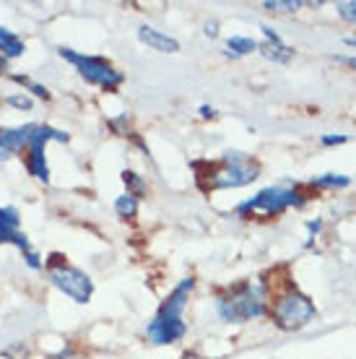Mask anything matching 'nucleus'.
I'll return each mask as SVG.
<instances>
[{"instance_id":"obj_1","label":"nucleus","mask_w":356,"mask_h":359,"mask_svg":"<svg viewBox=\"0 0 356 359\" xmlns=\"http://www.w3.org/2000/svg\"><path fill=\"white\" fill-rule=\"evenodd\" d=\"M196 287V278H182L174 292H172L164 305L159 307V313L153 315V320L146 328V336L149 341L156 344V346H164V344H174L177 339L185 336V323H182V310L187 305V297Z\"/></svg>"},{"instance_id":"obj_2","label":"nucleus","mask_w":356,"mask_h":359,"mask_svg":"<svg viewBox=\"0 0 356 359\" xmlns=\"http://www.w3.org/2000/svg\"><path fill=\"white\" fill-rule=\"evenodd\" d=\"M216 307H219L221 320H226V323H245V320L260 318V315H266L268 307L266 287L263 284H252V281L237 284L226 294L219 297Z\"/></svg>"},{"instance_id":"obj_3","label":"nucleus","mask_w":356,"mask_h":359,"mask_svg":"<svg viewBox=\"0 0 356 359\" xmlns=\"http://www.w3.org/2000/svg\"><path fill=\"white\" fill-rule=\"evenodd\" d=\"M60 57L62 60H68L71 65H76V71H78L81 79H86V81L94 83V86H102V89L112 91L123 83V73L117 71L112 63H107L104 57L73 53V50H68V47H60Z\"/></svg>"},{"instance_id":"obj_4","label":"nucleus","mask_w":356,"mask_h":359,"mask_svg":"<svg viewBox=\"0 0 356 359\" xmlns=\"http://www.w3.org/2000/svg\"><path fill=\"white\" fill-rule=\"evenodd\" d=\"M304 201L294 188H286V185H273V188L260 190L258 196H252L249 201L240 203L237 214L240 216H278L284 214L286 208L302 206Z\"/></svg>"},{"instance_id":"obj_5","label":"nucleus","mask_w":356,"mask_h":359,"mask_svg":"<svg viewBox=\"0 0 356 359\" xmlns=\"http://www.w3.org/2000/svg\"><path fill=\"white\" fill-rule=\"evenodd\" d=\"M211 188H242L249 185L252 180H258V164L249 162L245 154L226 151L224 162L219 167H211Z\"/></svg>"},{"instance_id":"obj_6","label":"nucleus","mask_w":356,"mask_h":359,"mask_svg":"<svg viewBox=\"0 0 356 359\" xmlns=\"http://www.w3.org/2000/svg\"><path fill=\"white\" fill-rule=\"evenodd\" d=\"M273 318L276 323L286 331H296V328H304L315 318V305L310 302V297H304L302 292L296 289H289L276 299V307H273Z\"/></svg>"},{"instance_id":"obj_7","label":"nucleus","mask_w":356,"mask_h":359,"mask_svg":"<svg viewBox=\"0 0 356 359\" xmlns=\"http://www.w3.org/2000/svg\"><path fill=\"white\" fill-rule=\"evenodd\" d=\"M47 276L53 281L55 287L60 289L65 297H71L73 302H78V305H86L94 294V284H91V278L78 271L76 266H68V263H53L50 271H47Z\"/></svg>"},{"instance_id":"obj_8","label":"nucleus","mask_w":356,"mask_h":359,"mask_svg":"<svg viewBox=\"0 0 356 359\" xmlns=\"http://www.w3.org/2000/svg\"><path fill=\"white\" fill-rule=\"evenodd\" d=\"M47 141H68V133H62L57 128L50 126H34L32 138H29V156H27V170L42 182H50V167L45 159V144Z\"/></svg>"},{"instance_id":"obj_9","label":"nucleus","mask_w":356,"mask_h":359,"mask_svg":"<svg viewBox=\"0 0 356 359\" xmlns=\"http://www.w3.org/2000/svg\"><path fill=\"white\" fill-rule=\"evenodd\" d=\"M18 222H21V216L13 206H0V243H8V245H16L18 250L24 252V258L32 269H42V261H39V255L36 250L29 245L27 234L18 229Z\"/></svg>"},{"instance_id":"obj_10","label":"nucleus","mask_w":356,"mask_h":359,"mask_svg":"<svg viewBox=\"0 0 356 359\" xmlns=\"http://www.w3.org/2000/svg\"><path fill=\"white\" fill-rule=\"evenodd\" d=\"M32 130H34V123L18 126V128H0V151H3V156L16 154V151H21L24 146H29Z\"/></svg>"},{"instance_id":"obj_11","label":"nucleus","mask_w":356,"mask_h":359,"mask_svg":"<svg viewBox=\"0 0 356 359\" xmlns=\"http://www.w3.org/2000/svg\"><path fill=\"white\" fill-rule=\"evenodd\" d=\"M138 39H141L143 45H149V50H156V53H177L179 50V42L174 36L164 34V32H159V29L153 27L138 29Z\"/></svg>"},{"instance_id":"obj_12","label":"nucleus","mask_w":356,"mask_h":359,"mask_svg":"<svg viewBox=\"0 0 356 359\" xmlns=\"http://www.w3.org/2000/svg\"><path fill=\"white\" fill-rule=\"evenodd\" d=\"M260 29H263V34H266L263 55L271 57L273 63H289V60H292V55H294V50H292L289 45H284V42H281V36H278L271 27H260Z\"/></svg>"},{"instance_id":"obj_13","label":"nucleus","mask_w":356,"mask_h":359,"mask_svg":"<svg viewBox=\"0 0 356 359\" xmlns=\"http://www.w3.org/2000/svg\"><path fill=\"white\" fill-rule=\"evenodd\" d=\"M24 53V42L16 34H11L6 27H0V55L3 57H18Z\"/></svg>"},{"instance_id":"obj_14","label":"nucleus","mask_w":356,"mask_h":359,"mask_svg":"<svg viewBox=\"0 0 356 359\" xmlns=\"http://www.w3.org/2000/svg\"><path fill=\"white\" fill-rule=\"evenodd\" d=\"M258 50V42L249 39V36H232L226 39V53L234 55V57H242V55H249Z\"/></svg>"},{"instance_id":"obj_15","label":"nucleus","mask_w":356,"mask_h":359,"mask_svg":"<svg viewBox=\"0 0 356 359\" xmlns=\"http://www.w3.org/2000/svg\"><path fill=\"white\" fill-rule=\"evenodd\" d=\"M115 211L120 216H125V219H128V216H135V214H138V198H133V196H120L115 201Z\"/></svg>"},{"instance_id":"obj_16","label":"nucleus","mask_w":356,"mask_h":359,"mask_svg":"<svg viewBox=\"0 0 356 359\" xmlns=\"http://www.w3.org/2000/svg\"><path fill=\"white\" fill-rule=\"evenodd\" d=\"M123 180H125V185H128V196L141 198L143 193H146V182H143L135 172H123Z\"/></svg>"},{"instance_id":"obj_17","label":"nucleus","mask_w":356,"mask_h":359,"mask_svg":"<svg viewBox=\"0 0 356 359\" xmlns=\"http://www.w3.org/2000/svg\"><path fill=\"white\" fill-rule=\"evenodd\" d=\"M348 182H351V180L343 177V175H325V177L312 180L315 188H346Z\"/></svg>"},{"instance_id":"obj_18","label":"nucleus","mask_w":356,"mask_h":359,"mask_svg":"<svg viewBox=\"0 0 356 359\" xmlns=\"http://www.w3.org/2000/svg\"><path fill=\"white\" fill-rule=\"evenodd\" d=\"M336 11L338 16L348 24H356V0H343V3H336Z\"/></svg>"},{"instance_id":"obj_19","label":"nucleus","mask_w":356,"mask_h":359,"mask_svg":"<svg viewBox=\"0 0 356 359\" xmlns=\"http://www.w3.org/2000/svg\"><path fill=\"white\" fill-rule=\"evenodd\" d=\"M13 81L21 83V86H27V89H32V94H36V97H42V99L50 97V91H47L45 86H42V83L29 81V79H24V76H13Z\"/></svg>"},{"instance_id":"obj_20","label":"nucleus","mask_w":356,"mask_h":359,"mask_svg":"<svg viewBox=\"0 0 356 359\" xmlns=\"http://www.w3.org/2000/svg\"><path fill=\"white\" fill-rule=\"evenodd\" d=\"M299 6H302L299 0H294V3H292V0H273V3H263V8H268V11H296Z\"/></svg>"},{"instance_id":"obj_21","label":"nucleus","mask_w":356,"mask_h":359,"mask_svg":"<svg viewBox=\"0 0 356 359\" xmlns=\"http://www.w3.org/2000/svg\"><path fill=\"white\" fill-rule=\"evenodd\" d=\"M11 107H18V109H32V99L29 97H8L6 99Z\"/></svg>"},{"instance_id":"obj_22","label":"nucleus","mask_w":356,"mask_h":359,"mask_svg":"<svg viewBox=\"0 0 356 359\" xmlns=\"http://www.w3.org/2000/svg\"><path fill=\"white\" fill-rule=\"evenodd\" d=\"M322 144L333 146V144H346V135H322Z\"/></svg>"},{"instance_id":"obj_23","label":"nucleus","mask_w":356,"mask_h":359,"mask_svg":"<svg viewBox=\"0 0 356 359\" xmlns=\"http://www.w3.org/2000/svg\"><path fill=\"white\" fill-rule=\"evenodd\" d=\"M205 34H208V36H216V34H219L216 24H208V27H205Z\"/></svg>"},{"instance_id":"obj_24","label":"nucleus","mask_w":356,"mask_h":359,"mask_svg":"<svg viewBox=\"0 0 356 359\" xmlns=\"http://www.w3.org/2000/svg\"><path fill=\"white\" fill-rule=\"evenodd\" d=\"M341 63H346V65H351V68H354L356 71V57H338Z\"/></svg>"},{"instance_id":"obj_25","label":"nucleus","mask_w":356,"mask_h":359,"mask_svg":"<svg viewBox=\"0 0 356 359\" xmlns=\"http://www.w3.org/2000/svg\"><path fill=\"white\" fill-rule=\"evenodd\" d=\"M200 112H203V117H208V115L214 117V109H208V107H200Z\"/></svg>"},{"instance_id":"obj_26","label":"nucleus","mask_w":356,"mask_h":359,"mask_svg":"<svg viewBox=\"0 0 356 359\" xmlns=\"http://www.w3.org/2000/svg\"><path fill=\"white\" fill-rule=\"evenodd\" d=\"M346 45H351V47H356V36H346Z\"/></svg>"},{"instance_id":"obj_27","label":"nucleus","mask_w":356,"mask_h":359,"mask_svg":"<svg viewBox=\"0 0 356 359\" xmlns=\"http://www.w3.org/2000/svg\"><path fill=\"white\" fill-rule=\"evenodd\" d=\"M182 359H205V357H200V354H185Z\"/></svg>"},{"instance_id":"obj_28","label":"nucleus","mask_w":356,"mask_h":359,"mask_svg":"<svg viewBox=\"0 0 356 359\" xmlns=\"http://www.w3.org/2000/svg\"><path fill=\"white\" fill-rule=\"evenodd\" d=\"M6 60H8V57H3V55H0V73H3V68H6Z\"/></svg>"}]
</instances>
